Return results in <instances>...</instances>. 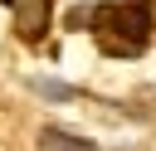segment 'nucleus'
Wrapping results in <instances>:
<instances>
[{
  "label": "nucleus",
  "mask_w": 156,
  "mask_h": 151,
  "mask_svg": "<svg viewBox=\"0 0 156 151\" xmlns=\"http://www.w3.org/2000/svg\"><path fill=\"white\" fill-rule=\"evenodd\" d=\"M88 24L107 58H136L151 39V0H102Z\"/></svg>",
  "instance_id": "1"
},
{
  "label": "nucleus",
  "mask_w": 156,
  "mask_h": 151,
  "mask_svg": "<svg viewBox=\"0 0 156 151\" xmlns=\"http://www.w3.org/2000/svg\"><path fill=\"white\" fill-rule=\"evenodd\" d=\"M10 5V15H15V29H20V39H29V44H39L44 39V29H49V0H5Z\"/></svg>",
  "instance_id": "2"
},
{
  "label": "nucleus",
  "mask_w": 156,
  "mask_h": 151,
  "mask_svg": "<svg viewBox=\"0 0 156 151\" xmlns=\"http://www.w3.org/2000/svg\"><path fill=\"white\" fill-rule=\"evenodd\" d=\"M39 151H98V146L73 136V132H63V127H44L39 132Z\"/></svg>",
  "instance_id": "3"
}]
</instances>
